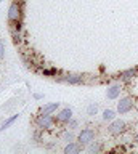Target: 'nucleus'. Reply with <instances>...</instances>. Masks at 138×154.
I'll return each mask as SVG.
<instances>
[{
    "instance_id": "obj_1",
    "label": "nucleus",
    "mask_w": 138,
    "mask_h": 154,
    "mask_svg": "<svg viewBox=\"0 0 138 154\" xmlns=\"http://www.w3.org/2000/svg\"><path fill=\"white\" fill-rule=\"evenodd\" d=\"M125 130H127V124H125V120H122V119H114L109 122L108 125V133L109 135H112V137H121L122 133H125Z\"/></svg>"
},
{
    "instance_id": "obj_2",
    "label": "nucleus",
    "mask_w": 138,
    "mask_h": 154,
    "mask_svg": "<svg viewBox=\"0 0 138 154\" xmlns=\"http://www.w3.org/2000/svg\"><path fill=\"white\" fill-rule=\"evenodd\" d=\"M55 120L56 119H55L53 114L40 112V116H37V119H35V125H37V128H40V130H51Z\"/></svg>"
},
{
    "instance_id": "obj_3",
    "label": "nucleus",
    "mask_w": 138,
    "mask_h": 154,
    "mask_svg": "<svg viewBox=\"0 0 138 154\" xmlns=\"http://www.w3.org/2000/svg\"><path fill=\"white\" fill-rule=\"evenodd\" d=\"M7 18H8V23H16V21H21L23 18V8H21V3L20 2H13L10 7H8V13H7Z\"/></svg>"
},
{
    "instance_id": "obj_4",
    "label": "nucleus",
    "mask_w": 138,
    "mask_h": 154,
    "mask_svg": "<svg viewBox=\"0 0 138 154\" xmlns=\"http://www.w3.org/2000/svg\"><path fill=\"white\" fill-rule=\"evenodd\" d=\"M95 137H97V132H95V128H90V127H87V128H82L79 132V135H77V141L82 144V146H87V144H90L95 140Z\"/></svg>"
},
{
    "instance_id": "obj_5",
    "label": "nucleus",
    "mask_w": 138,
    "mask_h": 154,
    "mask_svg": "<svg viewBox=\"0 0 138 154\" xmlns=\"http://www.w3.org/2000/svg\"><path fill=\"white\" fill-rule=\"evenodd\" d=\"M133 98L132 96H122L117 103V114H128L133 109Z\"/></svg>"
},
{
    "instance_id": "obj_6",
    "label": "nucleus",
    "mask_w": 138,
    "mask_h": 154,
    "mask_svg": "<svg viewBox=\"0 0 138 154\" xmlns=\"http://www.w3.org/2000/svg\"><path fill=\"white\" fill-rule=\"evenodd\" d=\"M56 82H64V84L69 85H80L84 84V75L82 74H66L61 77H55Z\"/></svg>"
},
{
    "instance_id": "obj_7",
    "label": "nucleus",
    "mask_w": 138,
    "mask_h": 154,
    "mask_svg": "<svg viewBox=\"0 0 138 154\" xmlns=\"http://www.w3.org/2000/svg\"><path fill=\"white\" fill-rule=\"evenodd\" d=\"M10 32H11V38L15 43H21L23 42V23L21 21H16V23H11L10 24Z\"/></svg>"
},
{
    "instance_id": "obj_8",
    "label": "nucleus",
    "mask_w": 138,
    "mask_h": 154,
    "mask_svg": "<svg viewBox=\"0 0 138 154\" xmlns=\"http://www.w3.org/2000/svg\"><path fill=\"white\" fill-rule=\"evenodd\" d=\"M55 119H56V122H58V124H68L69 120L72 119V109H71V108L60 109L58 112H56Z\"/></svg>"
},
{
    "instance_id": "obj_9",
    "label": "nucleus",
    "mask_w": 138,
    "mask_h": 154,
    "mask_svg": "<svg viewBox=\"0 0 138 154\" xmlns=\"http://www.w3.org/2000/svg\"><path fill=\"white\" fill-rule=\"evenodd\" d=\"M121 91H122V85L121 84H112L108 87L106 90V98L108 100H117L121 96Z\"/></svg>"
},
{
    "instance_id": "obj_10",
    "label": "nucleus",
    "mask_w": 138,
    "mask_h": 154,
    "mask_svg": "<svg viewBox=\"0 0 138 154\" xmlns=\"http://www.w3.org/2000/svg\"><path fill=\"white\" fill-rule=\"evenodd\" d=\"M136 74H138V69H133V67H130V69L122 71L121 74H119V79H121V82H124V84H128V82H132L133 79H135Z\"/></svg>"
},
{
    "instance_id": "obj_11",
    "label": "nucleus",
    "mask_w": 138,
    "mask_h": 154,
    "mask_svg": "<svg viewBox=\"0 0 138 154\" xmlns=\"http://www.w3.org/2000/svg\"><path fill=\"white\" fill-rule=\"evenodd\" d=\"M82 148H84V146H82V144H80L79 141L66 143V146H64V154H79Z\"/></svg>"
},
{
    "instance_id": "obj_12",
    "label": "nucleus",
    "mask_w": 138,
    "mask_h": 154,
    "mask_svg": "<svg viewBox=\"0 0 138 154\" xmlns=\"http://www.w3.org/2000/svg\"><path fill=\"white\" fill-rule=\"evenodd\" d=\"M103 151V143L101 141H97V140H93L90 144H87V152L90 154H98Z\"/></svg>"
},
{
    "instance_id": "obj_13",
    "label": "nucleus",
    "mask_w": 138,
    "mask_h": 154,
    "mask_svg": "<svg viewBox=\"0 0 138 154\" xmlns=\"http://www.w3.org/2000/svg\"><path fill=\"white\" fill-rule=\"evenodd\" d=\"M58 109H60V103H48V104L42 106L40 112H44V114H55Z\"/></svg>"
},
{
    "instance_id": "obj_14",
    "label": "nucleus",
    "mask_w": 138,
    "mask_h": 154,
    "mask_svg": "<svg viewBox=\"0 0 138 154\" xmlns=\"http://www.w3.org/2000/svg\"><path fill=\"white\" fill-rule=\"evenodd\" d=\"M116 116H117V111H114V109H104L103 114H101V119H103V122H111V120L116 119Z\"/></svg>"
},
{
    "instance_id": "obj_15",
    "label": "nucleus",
    "mask_w": 138,
    "mask_h": 154,
    "mask_svg": "<svg viewBox=\"0 0 138 154\" xmlns=\"http://www.w3.org/2000/svg\"><path fill=\"white\" fill-rule=\"evenodd\" d=\"M18 117H20V112H18V114H13V116H10L8 119H5V120L2 122V125H0V132H3L5 128H8V127H10V125H11L13 122H15V120H16Z\"/></svg>"
},
{
    "instance_id": "obj_16",
    "label": "nucleus",
    "mask_w": 138,
    "mask_h": 154,
    "mask_svg": "<svg viewBox=\"0 0 138 154\" xmlns=\"http://www.w3.org/2000/svg\"><path fill=\"white\" fill-rule=\"evenodd\" d=\"M61 140L63 141H66V143H71V141H75V135H74V132L72 130H64L63 133H61Z\"/></svg>"
},
{
    "instance_id": "obj_17",
    "label": "nucleus",
    "mask_w": 138,
    "mask_h": 154,
    "mask_svg": "<svg viewBox=\"0 0 138 154\" xmlns=\"http://www.w3.org/2000/svg\"><path fill=\"white\" fill-rule=\"evenodd\" d=\"M98 112V104L97 103H90L87 106V116H97Z\"/></svg>"
},
{
    "instance_id": "obj_18",
    "label": "nucleus",
    "mask_w": 138,
    "mask_h": 154,
    "mask_svg": "<svg viewBox=\"0 0 138 154\" xmlns=\"http://www.w3.org/2000/svg\"><path fill=\"white\" fill-rule=\"evenodd\" d=\"M77 127H79V120L77 119H71L69 122H68V128L74 130V128H77Z\"/></svg>"
},
{
    "instance_id": "obj_19",
    "label": "nucleus",
    "mask_w": 138,
    "mask_h": 154,
    "mask_svg": "<svg viewBox=\"0 0 138 154\" xmlns=\"http://www.w3.org/2000/svg\"><path fill=\"white\" fill-rule=\"evenodd\" d=\"M5 58V42L0 38V60H3Z\"/></svg>"
},
{
    "instance_id": "obj_20",
    "label": "nucleus",
    "mask_w": 138,
    "mask_h": 154,
    "mask_svg": "<svg viewBox=\"0 0 138 154\" xmlns=\"http://www.w3.org/2000/svg\"><path fill=\"white\" fill-rule=\"evenodd\" d=\"M44 75H48V77H56V69L51 67V69H45L44 71Z\"/></svg>"
},
{
    "instance_id": "obj_21",
    "label": "nucleus",
    "mask_w": 138,
    "mask_h": 154,
    "mask_svg": "<svg viewBox=\"0 0 138 154\" xmlns=\"http://www.w3.org/2000/svg\"><path fill=\"white\" fill-rule=\"evenodd\" d=\"M42 98H44V95H42V93H35L34 95V100H42Z\"/></svg>"
},
{
    "instance_id": "obj_22",
    "label": "nucleus",
    "mask_w": 138,
    "mask_h": 154,
    "mask_svg": "<svg viewBox=\"0 0 138 154\" xmlns=\"http://www.w3.org/2000/svg\"><path fill=\"white\" fill-rule=\"evenodd\" d=\"M133 140H135V143H138V132L135 133V137H133Z\"/></svg>"
},
{
    "instance_id": "obj_23",
    "label": "nucleus",
    "mask_w": 138,
    "mask_h": 154,
    "mask_svg": "<svg viewBox=\"0 0 138 154\" xmlns=\"http://www.w3.org/2000/svg\"><path fill=\"white\" fill-rule=\"evenodd\" d=\"M136 112H138V108H136Z\"/></svg>"
},
{
    "instance_id": "obj_24",
    "label": "nucleus",
    "mask_w": 138,
    "mask_h": 154,
    "mask_svg": "<svg viewBox=\"0 0 138 154\" xmlns=\"http://www.w3.org/2000/svg\"><path fill=\"white\" fill-rule=\"evenodd\" d=\"M0 2H2V0H0Z\"/></svg>"
}]
</instances>
